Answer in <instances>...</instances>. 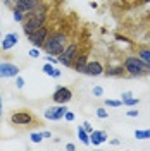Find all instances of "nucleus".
Listing matches in <instances>:
<instances>
[{
    "instance_id": "20e7f679",
    "label": "nucleus",
    "mask_w": 150,
    "mask_h": 151,
    "mask_svg": "<svg viewBox=\"0 0 150 151\" xmlns=\"http://www.w3.org/2000/svg\"><path fill=\"white\" fill-rule=\"evenodd\" d=\"M78 53H79V45L76 41H71L66 47V50L57 57L59 58V64H62L64 67H73V62H74V58Z\"/></svg>"
},
{
    "instance_id": "9b49d317",
    "label": "nucleus",
    "mask_w": 150,
    "mask_h": 151,
    "mask_svg": "<svg viewBox=\"0 0 150 151\" xmlns=\"http://www.w3.org/2000/svg\"><path fill=\"white\" fill-rule=\"evenodd\" d=\"M103 70H105V67L102 65V62H98V60H92V62H90V60H88L84 74L92 76V77H97V76H102Z\"/></svg>"
},
{
    "instance_id": "393cba45",
    "label": "nucleus",
    "mask_w": 150,
    "mask_h": 151,
    "mask_svg": "<svg viewBox=\"0 0 150 151\" xmlns=\"http://www.w3.org/2000/svg\"><path fill=\"white\" fill-rule=\"evenodd\" d=\"M28 55L31 57V58H40V48L33 47V48H31V50L28 52Z\"/></svg>"
},
{
    "instance_id": "f3484780",
    "label": "nucleus",
    "mask_w": 150,
    "mask_h": 151,
    "mask_svg": "<svg viewBox=\"0 0 150 151\" xmlns=\"http://www.w3.org/2000/svg\"><path fill=\"white\" fill-rule=\"evenodd\" d=\"M136 55L140 57L141 60L150 67V47H140L138 48V52H136Z\"/></svg>"
},
{
    "instance_id": "473e14b6",
    "label": "nucleus",
    "mask_w": 150,
    "mask_h": 151,
    "mask_svg": "<svg viewBox=\"0 0 150 151\" xmlns=\"http://www.w3.org/2000/svg\"><path fill=\"white\" fill-rule=\"evenodd\" d=\"M66 150L73 151V150H76V146H74V144H73V142H67V144H66Z\"/></svg>"
},
{
    "instance_id": "6ab92c4d",
    "label": "nucleus",
    "mask_w": 150,
    "mask_h": 151,
    "mask_svg": "<svg viewBox=\"0 0 150 151\" xmlns=\"http://www.w3.org/2000/svg\"><path fill=\"white\" fill-rule=\"evenodd\" d=\"M12 16H14V21L16 22H24V17H26V14L23 12L21 9H17V7H12Z\"/></svg>"
},
{
    "instance_id": "39448f33",
    "label": "nucleus",
    "mask_w": 150,
    "mask_h": 151,
    "mask_svg": "<svg viewBox=\"0 0 150 151\" xmlns=\"http://www.w3.org/2000/svg\"><path fill=\"white\" fill-rule=\"evenodd\" d=\"M48 35H50V29H48V26L45 24V26H42V28H38L36 31H33L28 38V41L33 45V47H36V48H43V45H45V41H47V38Z\"/></svg>"
},
{
    "instance_id": "e433bc0d",
    "label": "nucleus",
    "mask_w": 150,
    "mask_h": 151,
    "mask_svg": "<svg viewBox=\"0 0 150 151\" xmlns=\"http://www.w3.org/2000/svg\"><path fill=\"white\" fill-rule=\"evenodd\" d=\"M0 40H2V33H0Z\"/></svg>"
},
{
    "instance_id": "c756f323",
    "label": "nucleus",
    "mask_w": 150,
    "mask_h": 151,
    "mask_svg": "<svg viewBox=\"0 0 150 151\" xmlns=\"http://www.w3.org/2000/svg\"><path fill=\"white\" fill-rule=\"evenodd\" d=\"M126 115H128V117H138V115H140V112H138L136 108H130V110L126 112Z\"/></svg>"
},
{
    "instance_id": "4468645a",
    "label": "nucleus",
    "mask_w": 150,
    "mask_h": 151,
    "mask_svg": "<svg viewBox=\"0 0 150 151\" xmlns=\"http://www.w3.org/2000/svg\"><path fill=\"white\" fill-rule=\"evenodd\" d=\"M109 139V136H107V132L105 131H97L95 129L93 132H90V142L93 144V146H98V144H102Z\"/></svg>"
},
{
    "instance_id": "f704fd0d",
    "label": "nucleus",
    "mask_w": 150,
    "mask_h": 151,
    "mask_svg": "<svg viewBox=\"0 0 150 151\" xmlns=\"http://www.w3.org/2000/svg\"><path fill=\"white\" fill-rule=\"evenodd\" d=\"M114 144V146H119V139H112V141H111Z\"/></svg>"
},
{
    "instance_id": "7c9ffc66",
    "label": "nucleus",
    "mask_w": 150,
    "mask_h": 151,
    "mask_svg": "<svg viewBox=\"0 0 150 151\" xmlns=\"http://www.w3.org/2000/svg\"><path fill=\"white\" fill-rule=\"evenodd\" d=\"M83 129H84L86 132H93V131H95V129H93V125H92L90 122H83Z\"/></svg>"
},
{
    "instance_id": "b1692460",
    "label": "nucleus",
    "mask_w": 150,
    "mask_h": 151,
    "mask_svg": "<svg viewBox=\"0 0 150 151\" xmlns=\"http://www.w3.org/2000/svg\"><path fill=\"white\" fill-rule=\"evenodd\" d=\"M97 117H98V119H107V117H109V112H107V110H105V108H97Z\"/></svg>"
},
{
    "instance_id": "a878e982",
    "label": "nucleus",
    "mask_w": 150,
    "mask_h": 151,
    "mask_svg": "<svg viewBox=\"0 0 150 151\" xmlns=\"http://www.w3.org/2000/svg\"><path fill=\"white\" fill-rule=\"evenodd\" d=\"M45 60H47L48 64H54V65H57V64H59V58H57L55 55H50V53H47Z\"/></svg>"
},
{
    "instance_id": "c85d7f7f",
    "label": "nucleus",
    "mask_w": 150,
    "mask_h": 151,
    "mask_svg": "<svg viewBox=\"0 0 150 151\" xmlns=\"http://www.w3.org/2000/svg\"><path fill=\"white\" fill-rule=\"evenodd\" d=\"M64 119H66L67 122H73V120H74V119H76V115H74V113H73V112H69V110H67V112L64 113Z\"/></svg>"
},
{
    "instance_id": "4c0bfd02",
    "label": "nucleus",
    "mask_w": 150,
    "mask_h": 151,
    "mask_svg": "<svg viewBox=\"0 0 150 151\" xmlns=\"http://www.w3.org/2000/svg\"><path fill=\"white\" fill-rule=\"evenodd\" d=\"M149 43H150V40H149Z\"/></svg>"
},
{
    "instance_id": "bb28decb",
    "label": "nucleus",
    "mask_w": 150,
    "mask_h": 151,
    "mask_svg": "<svg viewBox=\"0 0 150 151\" xmlns=\"http://www.w3.org/2000/svg\"><path fill=\"white\" fill-rule=\"evenodd\" d=\"M24 84H26V83H24V79H23L21 76H16V88H17V89H23Z\"/></svg>"
},
{
    "instance_id": "2eb2a0df",
    "label": "nucleus",
    "mask_w": 150,
    "mask_h": 151,
    "mask_svg": "<svg viewBox=\"0 0 150 151\" xmlns=\"http://www.w3.org/2000/svg\"><path fill=\"white\" fill-rule=\"evenodd\" d=\"M103 74L107 77H122V76H126V69H124V65H111L103 70Z\"/></svg>"
},
{
    "instance_id": "6e6552de",
    "label": "nucleus",
    "mask_w": 150,
    "mask_h": 151,
    "mask_svg": "<svg viewBox=\"0 0 150 151\" xmlns=\"http://www.w3.org/2000/svg\"><path fill=\"white\" fill-rule=\"evenodd\" d=\"M67 112V106L66 105H55V106H50L45 110L43 113V117L47 119V120H60V119H64V113Z\"/></svg>"
},
{
    "instance_id": "72a5a7b5",
    "label": "nucleus",
    "mask_w": 150,
    "mask_h": 151,
    "mask_svg": "<svg viewBox=\"0 0 150 151\" xmlns=\"http://www.w3.org/2000/svg\"><path fill=\"white\" fill-rule=\"evenodd\" d=\"M42 132H43V137H45V139L52 137V132H50V131H42Z\"/></svg>"
},
{
    "instance_id": "f03ea898",
    "label": "nucleus",
    "mask_w": 150,
    "mask_h": 151,
    "mask_svg": "<svg viewBox=\"0 0 150 151\" xmlns=\"http://www.w3.org/2000/svg\"><path fill=\"white\" fill-rule=\"evenodd\" d=\"M71 41H69V36H67L66 33H62V31H50V35H48L47 41H45V45H43V50L50 53V55H55L59 57L66 47L69 45Z\"/></svg>"
},
{
    "instance_id": "7ed1b4c3",
    "label": "nucleus",
    "mask_w": 150,
    "mask_h": 151,
    "mask_svg": "<svg viewBox=\"0 0 150 151\" xmlns=\"http://www.w3.org/2000/svg\"><path fill=\"white\" fill-rule=\"evenodd\" d=\"M122 65L126 69V74L131 76V77H141V76L150 74V67L138 55H128L124 58Z\"/></svg>"
},
{
    "instance_id": "0eeeda50",
    "label": "nucleus",
    "mask_w": 150,
    "mask_h": 151,
    "mask_svg": "<svg viewBox=\"0 0 150 151\" xmlns=\"http://www.w3.org/2000/svg\"><path fill=\"white\" fill-rule=\"evenodd\" d=\"M71 98H73V91H71V88H67V86H59V88H55V91L52 94V100H54V103H57V105L69 103Z\"/></svg>"
},
{
    "instance_id": "f8f14e48",
    "label": "nucleus",
    "mask_w": 150,
    "mask_h": 151,
    "mask_svg": "<svg viewBox=\"0 0 150 151\" xmlns=\"http://www.w3.org/2000/svg\"><path fill=\"white\" fill-rule=\"evenodd\" d=\"M86 64H88V53H78L73 62V69L79 74H84L86 70Z\"/></svg>"
},
{
    "instance_id": "dca6fc26",
    "label": "nucleus",
    "mask_w": 150,
    "mask_h": 151,
    "mask_svg": "<svg viewBox=\"0 0 150 151\" xmlns=\"http://www.w3.org/2000/svg\"><path fill=\"white\" fill-rule=\"evenodd\" d=\"M43 72H45L47 76H50V77H55V79H57V77H60V74H62V72H60L54 64H48V62L43 65Z\"/></svg>"
},
{
    "instance_id": "1a4fd4ad",
    "label": "nucleus",
    "mask_w": 150,
    "mask_h": 151,
    "mask_svg": "<svg viewBox=\"0 0 150 151\" xmlns=\"http://www.w3.org/2000/svg\"><path fill=\"white\" fill-rule=\"evenodd\" d=\"M21 69L16 64L10 62H0V79H9V77H16L19 76Z\"/></svg>"
},
{
    "instance_id": "cd10ccee",
    "label": "nucleus",
    "mask_w": 150,
    "mask_h": 151,
    "mask_svg": "<svg viewBox=\"0 0 150 151\" xmlns=\"http://www.w3.org/2000/svg\"><path fill=\"white\" fill-rule=\"evenodd\" d=\"M92 93H93V96H102V94H103L102 86H95L93 89H92Z\"/></svg>"
},
{
    "instance_id": "5701e85b",
    "label": "nucleus",
    "mask_w": 150,
    "mask_h": 151,
    "mask_svg": "<svg viewBox=\"0 0 150 151\" xmlns=\"http://www.w3.org/2000/svg\"><path fill=\"white\" fill-rule=\"evenodd\" d=\"M140 103V100L138 98H128V100H122V105H126V106H135V105Z\"/></svg>"
},
{
    "instance_id": "a211bd4d",
    "label": "nucleus",
    "mask_w": 150,
    "mask_h": 151,
    "mask_svg": "<svg viewBox=\"0 0 150 151\" xmlns=\"http://www.w3.org/2000/svg\"><path fill=\"white\" fill-rule=\"evenodd\" d=\"M78 139L83 142V144H86V146H88V144H92V142H90V132L84 131L83 125H79V127H78Z\"/></svg>"
},
{
    "instance_id": "412c9836",
    "label": "nucleus",
    "mask_w": 150,
    "mask_h": 151,
    "mask_svg": "<svg viewBox=\"0 0 150 151\" xmlns=\"http://www.w3.org/2000/svg\"><path fill=\"white\" fill-rule=\"evenodd\" d=\"M122 105V100H105V106H111V108H119Z\"/></svg>"
},
{
    "instance_id": "4be33fe9",
    "label": "nucleus",
    "mask_w": 150,
    "mask_h": 151,
    "mask_svg": "<svg viewBox=\"0 0 150 151\" xmlns=\"http://www.w3.org/2000/svg\"><path fill=\"white\" fill-rule=\"evenodd\" d=\"M29 139H31L33 142H36V144H38V142H42V141H43L45 137H43V132H31Z\"/></svg>"
},
{
    "instance_id": "aec40b11",
    "label": "nucleus",
    "mask_w": 150,
    "mask_h": 151,
    "mask_svg": "<svg viewBox=\"0 0 150 151\" xmlns=\"http://www.w3.org/2000/svg\"><path fill=\"white\" fill-rule=\"evenodd\" d=\"M135 137L140 139V141H143V139H150V129H145V131H135Z\"/></svg>"
},
{
    "instance_id": "2f4dec72",
    "label": "nucleus",
    "mask_w": 150,
    "mask_h": 151,
    "mask_svg": "<svg viewBox=\"0 0 150 151\" xmlns=\"http://www.w3.org/2000/svg\"><path fill=\"white\" fill-rule=\"evenodd\" d=\"M131 96H133L131 91H124V93L121 94V100H128V98H131Z\"/></svg>"
},
{
    "instance_id": "9d476101",
    "label": "nucleus",
    "mask_w": 150,
    "mask_h": 151,
    "mask_svg": "<svg viewBox=\"0 0 150 151\" xmlns=\"http://www.w3.org/2000/svg\"><path fill=\"white\" fill-rule=\"evenodd\" d=\"M19 41V35L17 33H9V35H5V36L2 38V41H0V50L2 52H9L12 48L17 45Z\"/></svg>"
},
{
    "instance_id": "c9c22d12",
    "label": "nucleus",
    "mask_w": 150,
    "mask_h": 151,
    "mask_svg": "<svg viewBox=\"0 0 150 151\" xmlns=\"http://www.w3.org/2000/svg\"><path fill=\"white\" fill-rule=\"evenodd\" d=\"M4 2H5V4H7V5H10V4H12V2H14V0H4Z\"/></svg>"
},
{
    "instance_id": "f257e3e1",
    "label": "nucleus",
    "mask_w": 150,
    "mask_h": 151,
    "mask_svg": "<svg viewBox=\"0 0 150 151\" xmlns=\"http://www.w3.org/2000/svg\"><path fill=\"white\" fill-rule=\"evenodd\" d=\"M48 19V12H47V5L43 2H40L33 10H29L24 17V22H23V33L29 36L33 31H36L38 28L45 26Z\"/></svg>"
},
{
    "instance_id": "ddd939ff",
    "label": "nucleus",
    "mask_w": 150,
    "mask_h": 151,
    "mask_svg": "<svg viewBox=\"0 0 150 151\" xmlns=\"http://www.w3.org/2000/svg\"><path fill=\"white\" fill-rule=\"evenodd\" d=\"M42 0H14V7L21 9L24 14H28L29 10H33Z\"/></svg>"
},
{
    "instance_id": "423d86ee",
    "label": "nucleus",
    "mask_w": 150,
    "mask_h": 151,
    "mask_svg": "<svg viewBox=\"0 0 150 151\" xmlns=\"http://www.w3.org/2000/svg\"><path fill=\"white\" fill-rule=\"evenodd\" d=\"M10 122L14 125H31L35 122V117L29 110H19L10 115Z\"/></svg>"
}]
</instances>
